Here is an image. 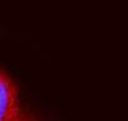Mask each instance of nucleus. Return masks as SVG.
<instances>
[{
    "mask_svg": "<svg viewBox=\"0 0 128 121\" xmlns=\"http://www.w3.org/2000/svg\"><path fill=\"white\" fill-rule=\"evenodd\" d=\"M18 121H37L35 117H32V116H29L28 115V113H25V115H23V117H22V119H19Z\"/></svg>",
    "mask_w": 128,
    "mask_h": 121,
    "instance_id": "f03ea898",
    "label": "nucleus"
},
{
    "mask_svg": "<svg viewBox=\"0 0 128 121\" xmlns=\"http://www.w3.org/2000/svg\"><path fill=\"white\" fill-rule=\"evenodd\" d=\"M25 113L16 84L0 70V121H18Z\"/></svg>",
    "mask_w": 128,
    "mask_h": 121,
    "instance_id": "f257e3e1",
    "label": "nucleus"
}]
</instances>
